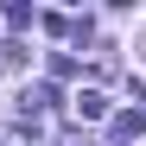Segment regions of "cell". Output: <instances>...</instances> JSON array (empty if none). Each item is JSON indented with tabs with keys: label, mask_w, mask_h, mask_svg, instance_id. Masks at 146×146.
Returning <instances> with one entry per match:
<instances>
[{
	"label": "cell",
	"mask_w": 146,
	"mask_h": 146,
	"mask_svg": "<svg viewBox=\"0 0 146 146\" xmlns=\"http://www.w3.org/2000/svg\"><path fill=\"white\" fill-rule=\"evenodd\" d=\"M114 133H121V140H140V133H146V114H114Z\"/></svg>",
	"instance_id": "cell-2"
},
{
	"label": "cell",
	"mask_w": 146,
	"mask_h": 146,
	"mask_svg": "<svg viewBox=\"0 0 146 146\" xmlns=\"http://www.w3.org/2000/svg\"><path fill=\"white\" fill-rule=\"evenodd\" d=\"M70 108H76V121H102V114H108V95H102V89H76Z\"/></svg>",
	"instance_id": "cell-1"
}]
</instances>
